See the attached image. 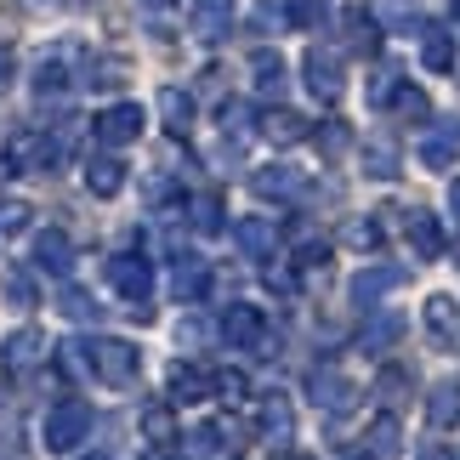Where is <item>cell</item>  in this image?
<instances>
[{
    "mask_svg": "<svg viewBox=\"0 0 460 460\" xmlns=\"http://www.w3.org/2000/svg\"><path fill=\"white\" fill-rule=\"evenodd\" d=\"M85 358H92V376L102 386H131L137 369H143V352L131 341H114V335H102V341H85Z\"/></svg>",
    "mask_w": 460,
    "mask_h": 460,
    "instance_id": "cell-1",
    "label": "cell"
},
{
    "mask_svg": "<svg viewBox=\"0 0 460 460\" xmlns=\"http://www.w3.org/2000/svg\"><path fill=\"white\" fill-rule=\"evenodd\" d=\"M80 63H85V51L75 46V40H63V46H46L40 58H34V92L40 97H58V92H68L75 85V75H80Z\"/></svg>",
    "mask_w": 460,
    "mask_h": 460,
    "instance_id": "cell-2",
    "label": "cell"
},
{
    "mask_svg": "<svg viewBox=\"0 0 460 460\" xmlns=\"http://www.w3.org/2000/svg\"><path fill=\"white\" fill-rule=\"evenodd\" d=\"M92 403L85 398H63L58 410L46 415V449H58V455H68L75 444H85V438H92Z\"/></svg>",
    "mask_w": 460,
    "mask_h": 460,
    "instance_id": "cell-3",
    "label": "cell"
},
{
    "mask_svg": "<svg viewBox=\"0 0 460 460\" xmlns=\"http://www.w3.org/2000/svg\"><path fill=\"white\" fill-rule=\"evenodd\" d=\"M109 285L119 302H131L137 313H148V296H154V268L148 256H114L109 261Z\"/></svg>",
    "mask_w": 460,
    "mask_h": 460,
    "instance_id": "cell-4",
    "label": "cell"
},
{
    "mask_svg": "<svg viewBox=\"0 0 460 460\" xmlns=\"http://www.w3.org/2000/svg\"><path fill=\"white\" fill-rule=\"evenodd\" d=\"M92 131H97L102 148H131L137 137H143V109H137V102H114V109L97 114Z\"/></svg>",
    "mask_w": 460,
    "mask_h": 460,
    "instance_id": "cell-5",
    "label": "cell"
},
{
    "mask_svg": "<svg viewBox=\"0 0 460 460\" xmlns=\"http://www.w3.org/2000/svg\"><path fill=\"white\" fill-rule=\"evenodd\" d=\"M302 80H307V92L318 97V102H335L341 97V58H335V51H324V46H313L307 58H302Z\"/></svg>",
    "mask_w": 460,
    "mask_h": 460,
    "instance_id": "cell-6",
    "label": "cell"
},
{
    "mask_svg": "<svg viewBox=\"0 0 460 460\" xmlns=\"http://www.w3.org/2000/svg\"><path fill=\"white\" fill-rule=\"evenodd\" d=\"M234 12H239V0H193V34H199L205 46H217V40H227L234 34Z\"/></svg>",
    "mask_w": 460,
    "mask_h": 460,
    "instance_id": "cell-7",
    "label": "cell"
},
{
    "mask_svg": "<svg viewBox=\"0 0 460 460\" xmlns=\"http://www.w3.org/2000/svg\"><path fill=\"white\" fill-rule=\"evenodd\" d=\"M58 143L40 131H17L12 143H6V159H12V171H46V165H58Z\"/></svg>",
    "mask_w": 460,
    "mask_h": 460,
    "instance_id": "cell-8",
    "label": "cell"
},
{
    "mask_svg": "<svg viewBox=\"0 0 460 460\" xmlns=\"http://www.w3.org/2000/svg\"><path fill=\"white\" fill-rule=\"evenodd\" d=\"M0 358H6V376H12V381H23L29 369L46 358V335L34 330V324H29V330H17V335H6V347H0Z\"/></svg>",
    "mask_w": 460,
    "mask_h": 460,
    "instance_id": "cell-9",
    "label": "cell"
},
{
    "mask_svg": "<svg viewBox=\"0 0 460 460\" xmlns=\"http://www.w3.org/2000/svg\"><path fill=\"white\" fill-rule=\"evenodd\" d=\"M403 279H410L403 268H364V273H352L347 296H352V302H358V307H376L381 296H393V290L403 285Z\"/></svg>",
    "mask_w": 460,
    "mask_h": 460,
    "instance_id": "cell-10",
    "label": "cell"
},
{
    "mask_svg": "<svg viewBox=\"0 0 460 460\" xmlns=\"http://www.w3.org/2000/svg\"><path fill=\"white\" fill-rule=\"evenodd\" d=\"M261 335H268V330H261V313L251 307V302H234V307H227L222 313V341L227 347H261Z\"/></svg>",
    "mask_w": 460,
    "mask_h": 460,
    "instance_id": "cell-11",
    "label": "cell"
},
{
    "mask_svg": "<svg viewBox=\"0 0 460 460\" xmlns=\"http://www.w3.org/2000/svg\"><path fill=\"white\" fill-rule=\"evenodd\" d=\"M251 188L261 193V199H302L307 176H302V165H261L251 176Z\"/></svg>",
    "mask_w": 460,
    "mask_h": 460,
    "instance_id": "cell-12",
    "label": "cell"
},
{
    "mask_svg": "<svg viewBox=\"0 0 460 460\" xmlns=\"http://www.w3.org/2000/svg\"><path fill=\"white\" fill-rule=\"evenodd\" d=\"M460 159V119H438V131H427V143H420V165L444 171Z\"/></svg>",
    "mask_w": 460,
    "mask_h": 460,
    "instance_id": "cell-13",
    "label": "cell"
},
{
    "mask_svg": "<svg viewBox=\"0 0 460 460\" xmlns=\"http://www.w3.org/2000/svg\"><path fill=\"white\" fill-rule=\"evenodd\" d=\"M427 335L438 347H460V302L455 296H432L427 302Z\"/></svg>",
    "mask_w": 460,
    "mask_h": 460,
    "instance_id": "cell-14",
    "label": "cell"
},
{
    "mask_svg": "<svg viewBox=\"0 0 460 460\" xmlns=\"http://www.w3.org/2000/svg\"><path fill=\"white\" fill-rule=\"evenodd\" d=\"M341 40H347V51H358V58H376V51H381L376 17L358 12V6H347V17H341Z\"/></svg>",
    "mask_w": 460,
    "mask_h": 460,
    "instance_id": "cell-15",
    "label": "cell"
},
{
    "mask_svg": "<svg viewBox=\"0 0 460 460\" xmlns=\"http://www.w3.org/2000/svg\"><path fill=\"white\" fill-rule=\"evenodd\" d=\"M234 239H239V251L251 256V261H268V256L279 251V227L261 222V217H244V222L234 227Z\"/></svg>",
    "mask_w": 460,
    "mask_h": 460,
    "instance_id": "cell-16",
    "label": "cell"
},
{
    "mask_svg": "<svg viewBox=\"0 0 460 460\" xmlns=\"http://www.w3.org/2000/svg\"><path fill=\"white\" fill-rule=\"evenodd\" d=\"M165 393H171V403H205L210 398V376H199L193 364H171L165 369Z\"/></svg>",
    "mask_w": 460,
    "mask_h": 460,
    "instance_id": "cell-17",
    "label": "cell"
},
{
    "mask_svg": "<svg viewBox=\"0 0 460 460\" xmlns=\"http://www.w3.org/2000/svg\"><path fill=\"white\" fill-rule=\"evenodd\" d=\"M256 420H261V438H268V444H285L290 427H296V410H290L285 393H268V398H261V410H256Z\"/></svg>",
    "mask_w": 460,
    "mask_h": 460,
    "instance_id": "cell-18",
    "label": "cell"
},
{
    "mask_svg": "<svg viewBox=\"0 0 460 460\" xmlns=\"http://www.w3.org/2000/svg\"><path fill=\"white\" fill-rule=\"evenodd\" d=\"M256 131L268 137L273 148H290V143H302V137H307V119H302V114H290V109H268Z\"/></svg>",
    "mask_w": 460,
    "mask_h": 460,
    "instance_id": "cell-19",
    "label": "cell"
},
{
    "mask_svg": "<svg viewBox=\"0 0 460 460\" xmlns=\"http://www.w3.org/2000/svg\"><path fill=\"white\" fill-rule=\"evenodd\" d=\"M34 261H40L46 273H68V268H75V244H68V234L46 227V234L34 239Z\"/></svg>",
    "mask_w": 460,
    "mask_h": 460,
    "instance_id": "cell-20",
    "label": "cell"
},
{
    "mask_svg": "<svg viewBox=\"0 0 460 460\" xmlns=\"http://www.w3.org/2000/svg\"><path fill=\"white\" fill-rule=\"evenodd\" d=\"M85 188H92L97 199H114V193L126 188V165H119L114 154H97L92 165H85Z\"/></svg>",
    "mask_w": 460,
    "mask_h": 460,
    "instance_id": "cell-21",
    "label": "cell"
},
{
    "mask_svg": "<svg viewBox=\"0 0 460 460\" xmlns=\"http://www.w3.org/2000/svg\"><path fill=\"white\" fill-rule=\"evenodd\" d=\"M364 455H369V460H398V455H403V432H398L393 415H381L376 427L364 432Z\"/></svg>",
    "mask_w": 460,
    "mask_h": 460,
    "instance_id": "cell-22",
    "label": "cell"
},
{
    "mask_svg": "<svg viewBox=\"0 0 460 460\" xmlns=\"http://www.w3.org/2000/svg\"><path fill=\"white\" fill-rule=\"evenodd\" d=\"M403 234H410V244L420 256H438L444 251V227L432 222V210H410V217H403Z\"/></svg>",
    "mask_w": 460,
    "mask_h": 460,
    "instance_id": "cell-23",
    "label": "cell"
},
{
    "mask_svg": "<svg viewBox=\"0 0 460 460\" xmlns=\"http://www.w3.org/2000/svg\"><path fill=\"white\" fill-rule=\"evenodd\" d=\"M159 114H165V131H171V137H188V131H193V97L176 92V85H165V92H159Z\"/></svg>",
    "mask_w": 460,
    "mask_h": 460,
    "instance_id": "cell-24",
    "label": "cell"
},
{
    "mask_svg": "<svg viewBox=\"0 0 460 460\" xmlns=\"http://www.w3.org/2000/svg\"><path fill=\"white\" fill-rule=\"evenodd\" d=\"M427 420H432L438 432L460 427V386H432V398H427Z\"/></svg>",
    "mask_w": 460,
    "mask_h": 460,
    "instance_id": "cell-25",
    "label": "cell"
},
{
    "mask_svg": "<svg viewBox=\"0 0 460 460\" xmlns=\"http://www.w3.org/2000/svg\"><path fill=\"white\" fill-rule=\"evenodd\" d=\"M251 75H256V92L261 97H279V92H285V58H279V51H256V58H251Z\"/></svg>",
    "mask_w": 460,
    "mask_h": 460,
    "instance_id": "cell-26",
    "label": "cell"
},
{
    "mask_svg": "<svg viewBox=\"0 0 460 460\" xmlns=\"http://www.w3.org/2000/svg\"><path fill=\"white\" fill-rule=\"evenodd\" d=\"M313 403L341 410V403H352V381H341L335 369H313Z\"/></svg>",
    "mask_w": 460,
    "mask_h": 460,
    "instance_id": "cell-27",
    "label": "cell"
},
{
    "mask_svg": "<svg viewBox=\"0 0 460 460\" xmlns=\"http://www.w3.org/2000/svg\"><path fill=\"white\" fill-rule=\"evenodd\" d=\"M364 171L381 176V182H386V176H398V148L386 143V137H369V143H364Z\"/></svg>",
    "mask_w": 460,
    "mask_h": 460,
    "instance_id": "cell-28",
    "label": "cell"
},
{
    "mask_svg": "<svg viewBox=\"0 0 460 460\" xmlns=\"http://www.w3.org/2000/svg\"><path fill=\"white\" fill-rule=\"evenodd\" d=\"M398 335H403V318H398V313H381L376 324L364 330V352H376V358H381L386 347H398Z\"/></svg>",
    "mask_w": 460,
    "mask_h": 460,
    "instance_id": "cell-29",
    "label": "cell"
},
{
    "mask_svg": "<svg viewBox=\"0 0 460 460\" xmlns=\"http://www.w3.org/2000/svg\"><path fill=\"white\" fill-rule=\"evenodd\" d=\"M386 102H393V114H398V119H427V114H432L427 92H420V85H403V80H398V92L386 97Z\"/></svg>",
    "mask_w": 460,
    "mask_h": 460,
    "instance_id": "cell-30",
    "label": "cell"
},
{
    "mask_svg": "<svg viewBox=\"0 0 460 460\" xmlns=\"http://www.w3.org/2000/svg\"><path fill=\"white\" fill-rule=\"evenodd\" d=\"M0 290L12 296V307H34V302H40V296H34V279L23 268H0Z\"/></svg>",
    "mask_w": 460,
    "mask_h": 460,
    "instance_id": "cell-31",
    "label": "cell"
},
{
    "mask_svg": "<svg viewBox=\"0 0 460 460\" xmlns=\"http://www.w3.org/2000/svg\"><path fill=\"white\" fill-rule=\"evenodd\" d=\"M420 58H427V68L449 75V68H455V40H449L444 29H432V34H427V46H420Z\"/></svg>",
    "mask_w": 460,
    "mask_h": 460,
    "instance_id": "cell-32",
    "label": "cell"
},
{
    "mask_svg": "<svg viewBox=\"0 0 460 460\" xmlns=\"http://www.w3.org/2000/svg\"><path fill=\"white\" fill-rule=\"evenodd\" d=\"M58 307H63V318H75V324H92V318H97V302L85 290H75V285L58 296Z\"/></svg>",
    "mask_w": 460,
    "mask_h": 460,
    "instance_id": "cell-33",
    "label": "cell"
},
{
    "mask_svg": "<svg viewBox=\"0 0 460 460\" xmlns=\"http://www.w3.org/2000/svg\"><path fill=\"white\" fill-rule=\"evenodd\" d=\"M193 227H199V234H222V199L217 193H199V199H193Z\"/></svg>",
    "mask_w": 460,
    "mask_h": 460,
    "instance_id": "cell-34",
    "label": "cell"
},
{
    "mask_svg": "<svg viewBox=\"0 0 460 460\" xmlns=\"http://www.w3.org/2000/svg\"><path fill=\"white\" fill-rule=\"evenodd\" d=\"M143 432L154 438V444H171V438H176V420H171V410H165V403H154V410H143Z\"/></svg>",
    "mask_w": 460,
    "mask_h": 460,
    "instance_id": "cell-35",
    "label": "cell"
},
{
    "mask_svg": "<svg viewBox=\"0 0 460 460\" xmlns=\"http://www.w3.org/2000/svg\"><path fill=\"white\" fill-rule=\"evenodd\" d=\"M285 23H296V29H318V23H324V6H318V0H285Z\"/></svg>",
    "mask_w": 460,
    "mask_h": 460,
    "instance_id": "cell-36",
    "label": "cell"
},
{
    "mask_svg": "<svg viewBox=\"0 0 460 460\" xmlns=\"http://www.w3.org/2000/svg\"><path fill=\"white\" fill-rule=\"evenodd\" d=\"M199 290H205V268H199V261H182V268H176V296L193 302Z\"/></svg>",
    "mask_w": 460,
    "mask_h": 460,
    "instance_id": "cell-37",
    "label": "cell"
},
{
    "mask_svg": "<svg viewBox=\"0 0 460 460\" xmlns=\"http://www.w3.org/2000/svg\"><path fill=\"white\" fill-rule=\"evenodd\" d=\"M251 23H256L261 34H279V29H285V6H279V0H256Z\"/></svg>",
    "mask_w": 460,
    "mask_h": 460,
    "instance_id": "cell-38",
    "label": "cell"
},
{
    "mask_svg": "<svg viewBox=\"0 0 460 460\" xmlns=\"http://www.w3.org/2000/svg\"><path fill=\"white\" fill-rule=\"evenodd\" d=\"M210 386H217V393H222L227 403H239V398H251V381H244V376H239V369H222V376H217V381H210Z\"/></svg>",
    "mask_w": 460,
    "mask_h": 460,
    "instance_id": "cell-39",
    "label": "cell"
},
{
    "mask_svg": "<svg viewBox=\"0 0 460 460\" xmlns=\"http://www.w3.org/2000/svg\"><path fill=\"white\" fill-rule=\"evenodd\" d=\"M398 92V68H381L376 80H369V102H376V109H386V97Z\"/></svg>",
    "mask_w": 460,
    "mask_h": 460,
    "instance_id": "cell-40",
    "label": "cell"
},
{
    "mask_svg": "<svg viewBox=\"0 0 460 460\" xmlns=\"http://www.w3.org/2000/svg\"><path fill=\"white\" fill-rule=\"evenodd\" d=\"M318 148H324V154H341V148H347V126H341V119L318 126Z\"/></svg>",
    "mask_w": 460,
    "mask_h": 460,
    "instance_id": "cell-41",
    "label": "cell"
},
{
    "mask_svg": "<svg viewBox=\"0 0 460 460\" xmlns=\"http://www.w3.org/2000/svg\"><path fill=\"white\" fill-rule=\"evenodd\" d=\"M23 227H29V210L23 205H0V239H6V234H23Z\"/></svg>",
    "mask_w": 460,
    "mask_h": 460,
    "instance_id": "cell-42",
    "label": "cell"
},
{
    "mask_svg": "<svg viewBox=\"0 0 460 460\" xmlns=\"http://www.w3.org/2000/svg\"><path fill=\"white\" fill-rule=\"evenodd\" d=\"M205 335H210V324H205V318H182V324H176V341H182V347H199Z\"/></svg>",
    "mask_w": 460,
    "mask_h": 460,
    "instance_id": "cell-43",
    "label": "cell"
},
{
    "mask_svg": "<svg viewBox=\"0 0 460 460\" xmlns=\"http://www.w3.org/2000/svg\"><path fill=\"white\" fill-rule=\"evenodd\" d=\"M12 80H17V51H12V46H0V97L12 92Z\"/></svg>",
    "mask_w": 460,
    "mask_h": 460,
    "instance_id": "cell-44",
    "label": "cell"
},
{
    "mask_svg": "<svg viewBox=\"0 0 460 460\" xmlns=\"http://www.w3.org/2000/svg\"><path fill=\"white\" fill-rule=\"evenodd\" d=\"M403 386H410V376H403V369H398V376H381V398H386V403H398V398H403Z\"/></svg>",
    "mask_w": 460,
    "mask_h": 460,
    "instance_id": "cell-45",
    "label": "cell"
},
{
    "mask_svg": "<svg viewBox=\"0 0 460 460\" xmlns=\"http://www.w3.org/2000/svg\"><path fill=\"white\" fill-rule=\"evenodd\" d=\"M376 239H381V234H376V222H352V244H358V251H369Z\"/></svg>",
    "mask_w": 460,
    "mask_h": 460,
    "instance_id": "cell-46",
    "label": "cell"
},
{
    "mask_svg": "<svg viewBox=\"0 0 460 460\" xmlns=\"http://www.w3.org/2000/svg\"><path fill=\"white\" fill-rule=\"evenodd\" d=\"M449 210H455V222H460V182L449 188Z\"/></svg>",
    "mask_w": 460,
    "mask_h": 460,
    "instance_id": "cell-47",
    "label": "cell"
},
{
    "mask_svg": "<svg viewBox=\"0 0 460 460\" xmlns=\"http://www.w3.org/2000/svg\"><path fill=\"white\" fill-rule=\"evenodd\" d=\"M420 460H455V455H449V449H438V444H432V449H427V455H420Z\"/></svg>",
    "mask_w": 460,
    "mask_h": 460,
    "instance_id": "cell-48",
    "label": "cell"
},
{
    "mask_svg": "<svg viewBox=\"0 0 460 460\" xmlns=\"http://www.w3.org/2000/svg\"><path fill=\"white\" fill-rule=\"evenodd\" d=\"M80 460H109V455H80Z\"/></svg>",
    "mask_w": 460,
    "mask_h": 460,
    "instance_id": "cell-49",
    "label": "cell"
},
{
    "mask_svg": "<svg viewBox=\"0 0 460 460\" xmlns=\"http://www.w3.org/2000/svg\"><path fill=\"white\" fill-rule=\"evenodd\" d=\"M347 460H369V455H364V449H358V455H347Z\"/></svg>",
    "mask_w": 460,
    "mask_h": 460,
    "instance_id": "cell-50",
    "label": "cell"
},
{
    "mask_svg": "<svg viewBox=\"0 0 460 460\" xmlns=\"http://www.w3.org/2000/svg\"><path fill=\"white\" fill-rule=\"evenodd\" d=\"M455 17H460V0H455Z\"/></svg>",
    "mask_w": 460,
    "mask_h": 460,
    "instance_id": "cell-51",
    "label": "cell"
},
{
    "mask_svg": "<svg viewBox=\"0 0 460 460\" xmlns=\"http://www.w3.org/2000/svg\"><path fill=\"white\" fill-rule=\"evenodd\" d=\"M143 460H159V455H143Z\"/></svg>",
    "mask_w": 460,
    "mask_h": 460,
    "instance_id": "cell-52",
    "label": "cell"
},
{
    "mask_svg": "<svg viewBox=\"0 0 460 460\" xmlns=\"http://www.w3.org/2000/svg\"><path fill=\"white\" fill-rule=\"evenodd\" d=\"M34 6H40V0H34Z\"/></svg>",
    "mask_w": 460,
    "mask_h": 460,
    "instance_id": "cell-53",
    "label": "cell"
}]
</instances>
